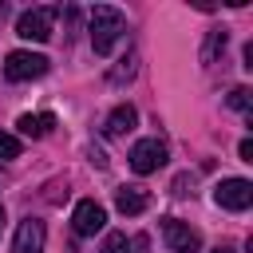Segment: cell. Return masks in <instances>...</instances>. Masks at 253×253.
Wrapping results in <instances>:
<instances>
[{
  "label": "cell",
  "instance_id": "obj_1",
  "mask_svg": "<svg viewBox=\"0 0 253 253\" xmlns=\"http://www.w3.org/2000/svg\"><path fill=\"white\" fill-rule=\"evenodd\" d=\"M87 32H91V47L95 55H111L115 43L126 36V16L111 4H95L91 16H87Z\"/></svg>",
  "mask_w": 253,
  "mask_h": 253
},
{
  "label": "cell",
  "instance_id": "obj_2",
  "mask_svg": "<svg viewBox=\"0 0 253 253\" xmlns=\"http://www.w3.org/2000/svg\"><path fill=\"white\" fill-rule=\"evenodd\" d=\"M47 67H51V59L40 55V51H8V59H4V79L28 83V79L47 75Z\"/></svg>",
  "mask_w": 253,
  "mask_h": 253
},
{
  "label": "cell",
  "instance_id": "obj_3",
  "mask_svg": "<svg viewBox=\"0 0 253 253\" xmlns=\"http://www.w3.org/2000/svg\"><path fill=\"white\" fill-rule=\"evenodd\" d=\"M55 16H59V8H28V12H20V20H16V36H24V40H32V43H43V40H51Z\"/></svg>",
  "mask_w": 253,
  "mask_h": 253
},
{
  "label": "cell",
  "instance_id": "obj_4",
  "mask_svg": "<svg viewBox=\"0 0 253 253\" xmlns=\"http://www.w3.org/2000/svg\"><path fill=\"white\" fill-rule=\"evenodd\" d=\"M213 202H217L221 210L241 213V210L253 206V182H245V178H221V182L213 186Z\"/></svg>",
  "mask_w": 253,
  "mask_h": 253
},
{
  "label": "cell",
  "instance_id": "obj_5",
  "mask_svg": "<svg viewBox=\"0 0 253 253\" xmlns=\"http://www.w3.org/2000/svg\"><path fill=\"white\" fill-rule=\"evenodd\" d=\"M166 142L162 138H138L130 146V170L134 174H154L158 166H166Z\"/></svg>",
  "mask_w": 253,
  "mask_h": 253
},
{
  "label": "cell",
  "instance_id": "obj_6",
  "mask_svg": "<svg viewBox=\"0 0 253 253\" xmlns=\"http://www.w3.org/2000/svg\"><path fill=\"white\" fill-rule=\"evenodd\" d=\"M162 237H166L170 253H198L202 249V233L194 225H186L182 217H162Z\"/></svg>",
  "mask_w": 253,
  "mask_h": 253
},
{
  "label": "cell",
  "instance_id": "obj_7",
  "mask_svg": "<svg viewBox=\"0 0 253 253\" xmlns=\"http://www.w3.org/2000/svg\"><path fill=\"white\" fill-rule=\"evenodd\" d=\"M71 225H75L79 237H95V233L107 225V210H103L95 198H83V202L75 206V213H71Z\"/></svg>",
  "mask_w": 253,
  "mask_h": 253
},
{
  "label": "cell",
  "instance_id": "obj_8",
  "mask_svg": "<svg viewBox=\"0 0 253 253\" xmlns=\"http://www.w3.org/2000/svg\"><path fill=\"white\" fill-rule=\"evenodd\" d=\"M43 241H47V225L40 217H24L16 225V237H12V253H43Z\"/></svg>",
  "mask_w": 253,
  "mask_h": 253
},
{
  "label": "cell",
  "instance_id": "obj_9",
  "mask_svg": "<svg viewBox=\"0 0 253 253\" xmlns=\"http://www.w3.org/2000/svg\"><path fill=\"white\" fill-rule=\"evenodd\" d=\"M134 123H138V111H134L130 103H119V107L107 115L103 134H107V138H123V134H130V130H134Z\"/></svg>",
  "mask_w": 253,
  "mask_h": 253
},
{
  "label": "cell",
  "instance_id": "obj_10",
  "mask_svg": "<svg viewBox=\"0 0 253 253\" xmlns=\"http://www.w3.org/2000/svg\"><path fill=\"white\" fill-rule=\"evenodd\" d=\"M146 202H150V198H146L142 186H119V190H115V206H119V213H126V217L142 213Z\"/></svg>",
  "mask_w": 253,
  "mask_h": 253
},
{
  "label": "cell",
  "instance_id": "obj_11",
  "mask_svg": "<svg viewBox=\"0 0 253 253\" xmlns=\"http://www.w3.org/2000/svg\"><path fill=\"white\" fill-rule=\"evenodd\" d=\"M16 126H20V134H28V138H43V134H51L55 115H47V111H40V115H20Z\"/></svg>",
  "mask_w": 253,
  "mask_h": 253
},
{
  "label": "cell",
  "instance_id": "obj_12",
  "mask_svg": "<svg viewBox=\"0 0 253 253\" xmlns=\"http://www.w3.org/2000/svg\"><path fill=\"white\" fill-rule=\"evenodd\" d=\"M225 40H229V36H225V28H213V32L206 36L202 59H206V63H213V59H217V51H225Z\"/></svg>",
  "mask_w": 253,
  "mask_h": 253
},
{
  "label": "cell",
  "instance_id": "obj_13",
  "mask_svg": "<svg viewBox=\"0 0 253 253\" xmlns=\"http://www.w3.org/2000/svg\"><path fill=\"white\" fill-rule=\"evenodd\" d=\"M107 79H111V83H130V79H134V55H123L119 67H115Z\"/></svg>",
  "mask_w": 253,
  "mask_h": 253
},
{
  "label": "cell",
  "instance_id": "obj_14",
  "mask_svg": "<svg viewBox=\"0 0 253 253\" xmlns=\"http://www.w3.org/2000/svg\"><path fill=\"white\" fill-rule=\"evenodd\" d=\"M229 107L241 111L245 119H253V111H249V87H233V91H229Z\"/></svg>",
  "mask_w": 253,
  "mask_h": 253
},
{
  "label": "cell",
  "instance_id": "obj_15",
  "mask_svg": "<svg viewBox=\"0 0 253 253\" xmlns=\"http://www.w3.org/2000/svg\"><path fill=\"white\" fill-rule=\"evenodd\" d=\"M99 253H130L126 233H107V241H103V249H99Z\"/></svg>",
  "mask_w": 253,
  "mask_h": 253
},
{
  "label": "cell",
  "instance_id": "obj_16",
  "mask_svg": "<svg viewBox=\"0 0 253 253\" xmlns=\"http://www.w3.org/2000/svg\"><path fill=\"white\" fill-rule=\"evenodd\" d=\"M0 158H20V138L0 130Z\"/></svg>",
  "mask_w": 253,
  "mask_h": 253
},
{
  "label": "cell",
  "instance_id": "obj_17",
  "mask_svg": "<svg viewBox=\"0 0 253 253\" xmlns=\"http://www.w3.org/2000/svg\"><path fill=\"white\" fill-rule=\"evenodd\" d=\"M47 202H67V182H51L47 186Z\"/></svg>",
  "mask_w": 253,
  "mask_h": 253
},
{
  "label": "cell",
  "instance_id": "obj_18",
  "mask_svg": "<svg viewBox=\"0 0 253 253\" xmlns=\"http://www.w3.org/2000/svg\"><path fill=\"white\" fill-rule=\"evenodd\" d=\"M87 158H91V162H95V166H99V170H103V166H107V154H103V150H99V146H87Z\"/></svg>",
  "mask_w": 253,
  "mask_h": 253
},
{
  "label": "cell",
  "instance_id": "obj_19",
  "mask_svg": "<svg viewBox=\"0 0 253 253\" xmlns=\"http://www.w3.org/2000/svg\"><path fill=\"white\" fill-rule=\"evenodd\" d=\"M237 150H241V162H253V138H241Z\"/></svg>",
  "mask_w": 253,
  "mask_h": 253
},
{
  "label": "cell",
  "instance_id": "obj_20",
  "mask_svg": "<svg viewBox=\"0 0 253 253\" xmlns=\"http://www.w3.org/2000/svg\"><path fill=\"white\" fill-rule=\"evenodd\" d=\"M213 253H237V249H233V245H217Z\"/></svg>",
  "mask_w": 253,
  "mask_h": 253
},
{
  "label": "cell",
  "instance_id": "obj_21",
  "mask_svg": "<svg viewBox=\"0 0 253 253\" xmlns=\"http://www.w3.org/2000/svg\"><path fill=\"white\" fill-rule=\"evenodd\" d=\"M0 229H4V206H0Z\"/></svg>",
  "mask_w": 253,
  "mask_h": 253
}]
</instances>
